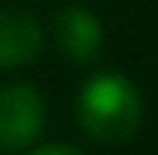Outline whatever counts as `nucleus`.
<instances>
[{"label":"nucleus","mask_w":158,"mask_h":155,"mask_svg":"<svg viewBox=\"0 0 158 155\" xmlns=\"http://www.w3.org/2000/svg\"><path fill=\"white\" fill-rule=\"evenodd\" d=\"M74 115H77L81 131L91 142L114 149V145L131 142L135 131L141 128L145 101L131 78L118 71H101L81 84Z\"/></svg>","instance_id":"nucleus-1"},{"label":"nucleus","mask_w":158,"mask_h":155,"mask_svg":"<svg viewBox=\"0 0 158 155\" xmlns=\"http://www.w3.org/2000/svg\"><path fill=\"white\" fill-rule=\"evenodd\" d=\"M44 98L34 84L0 88V152H24L44 131Z\"/></svg>","instance_id":"nucleus-2"},{"label":"nucleus","mask_w":158,"mask_h":155,"mask_svg":"<svg viewBox=\"0 0 158 155\" xmlns=\"http://www.w3.org/2000/svg\"><path fill=\"white\" fill-rule=\"evenodd\" d=\"M54 41H57V51L71 64H91L101 58L104 27L94 10H88L81 3H67L54 17Z\"/></svg>","instance_id":"nucleus-3"},{"label":"nucleus","mask_w":158,"mask_h":155,"mask_svg":"<svg viewBox=\"0 0 158 155\" xmlns=\"http://www.w3.org/2000/svg\"><path fill=\"white\" fill-rule=\"evenodd\" d=\"M44 47L37 17L20 7H0V71L27 67Z\"/></svg>","instance_id":"nucleus-4"},{"label":"nucleus","mask_w":158,"mask_h":155,"mask_svg":"<svg viewBox=\"0 0 158 155\" xmlns=\"http://www.w3.org/2000/svg\"><path fill=\"white\" fill-rule=\"evenodd\" d=\"M31 155H84L81 149H71V145H40Z\"/></svg>","instance_id":"nucleus-5"}]
</instances>
